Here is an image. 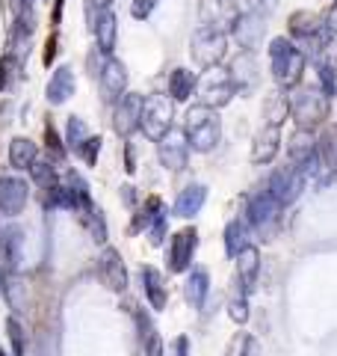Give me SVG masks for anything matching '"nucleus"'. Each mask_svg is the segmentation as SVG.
Masks as SVG:
<instances>
[{
    "mask_svg": "<svg viewBox=\"0 0 337 356\" xmlns=\"http://www.w3.org/2000/svg\"><path fill=\"white\" fill-rule=\"evenodd\" d=\"M305 65H308V54L302 51L293 39L275 36L269 42V69H273V81L278 89L290 92V89L302 86Z\"/></svg>",
    "mask_w": 337,
    "mask_h": 356,
    "instance_id": "obj_1",
    "label": "nucleus"
},
{
    "mask_svg": "<svg viewBox=\"0 0 337 356\" xmlns=\"http://www.w3.org/2000/svg\"><path fill=\"white\" fill-rule=\"evenodd\" d=\"M184 131H187V140H189V149L207 154L219 146L222 140V119H219V110L205 107V104H196L187 110L184 116Z\"/></svg>",
    "mask_w": 337,
    "mask_h": 356,
    "instance_id": "obj_2",
    "label": "nucleus"
},
{
    "mask_svg": "<svg viewBox=\"0 0 337 356\" xmlns=\"http://www.w3.org/2000/svg\"><path fill=\"white\" fill-rule=\"evenodd\" d=\"M290 116H293L296 128H320L329 119V95L320 86H296L293 98H290Z\"/></svg>",
    "mask_w": 337,
    "mask_h": 356,
    "instance_id": "obj_3",
    "label": "nucleus"
},
{
    "mask_svg": "<svg viewBox=\"0 0 337 356\" xmlns=\"http://www.w3.org/2000/svg\"><path fill=\"white\" fill-rule=\"evenodd\" d=\"M281 211H284V205H281L266 187L254 191L249 199H245V222H249L263 241H269L275 235V229L281 222Z\"/></svg>",
    "mask_w": 337,
    "mask_h": 356,
    "instance_id": "obj_4",
    "label": "nucleus"
},
{
    "mask_svg": "<svg viewBox=\"0 0 337 356\" xmlns=\"http://www.w3.org/2000/svg\"><path fill=\"white\" fill-rule=\"evenodd\" d=\"M198 104L205 107H213V110H222L234 102V95H237V86H234L228 69H219V65H213V69H205V74L198 77Z\"/></svg>",
    "mask_w": 337,
    "mask_h": 356,
    "instance_id": "obj_5",
    "label": "nucleus"
},
{
    "mask_svg": "<svg viewBox=\"0 0 337 356\" xmlns=\"http://www.w3.org/2000/svg\"><path fill=\"white\" fill-rule=\"evenodd\" d=\"M172 122H175V102L168 95L154 92L145 98L142 104V134L148 137L151 143H160L168 131H172Z\"/></svg>",
    "mask_w": 337,
    "mask_h": 356,
    "instance_id": "obj_6",
    "label": "nucleus"
},
{
    "mask_svg": "<svg viewBox=\"0 0 337 356\" xmlns=\"http://www.w3.org/2000/svg\"><path fill=\"white\" fill-rule=\"evenodd\" d=\"M189 57L198 69H213L228 57V36L225 33H213V30H196L193 42H189Z\"/></svg>",
    "mask_w": 337,
    "mask_h": 356,
    "instance_id": "obj_7",
    "label": "nucleus"
},
{
    "mask_svg": "<svg viewBox=\"0 0 337 356\" xmlns=\"http://www.w3.org/2000/svg\"><path fill=\"white\" fill-rule=\"evenodd\" d=\"M237 18H240L237 0H201L198 3V27L201 30H213V33L231 36Z\"/></svg>",
    "mask_w": 337,
    "mask_h": 356,
    "instance_id": "obj_8",
    "label": "nucleus"
},
{
    "mask_svg": "<svg viewBox=\"0 0 337 356\" xmlns=\"http://www.w3.org/2000/svg\"><path fill=\"white\" fill-rule=\"evenodd\" d=\"M305 181H308V175L299 170V166H281V170H275L273 175H269V181H266V191L273 193L281 205H293L296 199L302 196V191H305Z\"/></svg>",
    "mask_w": 337,
    "mask_h": 356,
    "instance_id": "obj_9",
    "label": "nucleus"
},
{
    "mask_svg": "<svg viewBox=\"0 0 337 356\" xmlns=\"http://www.w3.org/2000/svg\"><path fill=\"white\" fill-rule=\"evenodd\" d=\"M142 104H145V95H137V92H125L116 102V110H112V131H116L121 140H130L133 134L142 128Z\"/></svg>",
    "mask_w": 337,
    "mask_h": 356,
    "instance_id": "obj_10",
    "label": "nucleus"
},
{
    "mask_svg": "<svg viewBox=\"0 0 337 356\" xmlns=\"http://www.w3.org/2000/svg\"><path fill=\"white\" fill-rule=\"evenodd\" d=\"M198 250V232L196 226H187L181 232H175L168 241V252H166V264L168 273H187L193 267V255Z\"/></svg>",
    "mask_w": 337,
    "mask_h": 356,
    "instance_id": "obj_11",
    "label": "nucleus"
},
{
    "mask_svg": "<svg viewBox=\"0 0 337 356\" xmlns=\"http://www.w3.org/2000/svg\"><path fill=\"white\" fill-rule=\"evenodd\" d=\"M157 158H160L163 170H168V172H184L187 170V161H189L187 131H178V128L168 131L166 137L157 143Z\"/></svg>",
    "mask_w": 337,
    "mask_h": 356,
    "instance_id": "obj_12",
    "label": "nucleus"
},
{
    "mask_svg": "<svg viewBox=\"0 0 337 356\" xmlns=\"http://www.w3.org/2000/svg\"><path fill=\"white\" fill-rule=\"evenodd\" d=\"M98 280L104 288H110V291H125L128 288V267H125V259H121L119 250L107 247L98 255Z\"/></svg>",
    "mask_w": 337,
    "mask_h": 356,
    "instance_id": "obj_13",
    "label": "nucleus"
},
{
    "mask_svg": "<svg viewBox=\"0 0 337 356\" xmlns=\"http://www.w3.org/2000/svg\"><path fill=\"white\" fill-rule=\"evenodd\" d=\"M30 202V184L18 175H3L0 178V214L18 217Z\"/></svg>",
    "mask_w": 337,
    "mask_h": 356,
    "instance_id": "obj_14",
    "label": "nucleus"
},
{
    "mask_svg": "<svg viewBox=\"0 0 337 356\" xmlns=\"http://www.w3.org/2000/svg\"><path fill=\"white\" fill-rule=\"evenodd\" d=\"M263 18L266 15H257V13H240L237 24H234V30H231V36L243 51H254L257 44L263 42V33H266V21Z\"/></svg>",
    "mask_w": 337,
    "mask_h": 356,
    "instance_id": "obj_15",
    "label": "nucleus"
},
{
    "mask_svg": "<svg viewBox=\"0 0 337 356\" xmlns=\"http://www.w3.org/2000/svg\"><path fill=\"white\" fill-rule=\"evenodd\" d=\"M101 89L107 102H119L128 92V65L116 57H107L101 63Z\"/></svg>",
    "mask_w": 337,
    "mask_h": 356,
    "instance_id": "obj_16",
    "label": "nucleus"
},
{
    "mask_svg": "<svg viewBox=\"0 0 337 356\" xmlns=\"http://www.w3.org/2000/svg\"><path fill=\"white\" fill-rule=\"evenodd\" d=\"M228 74H231L234 86H237V92L240 95H249L252 89L257 86V60H254V51H240L237 57L231 60Z\"/></svg>",
    "mask_w": 337,
    "mask_h": 356,
    "instance_id": "obj_17",
    "label": "nucleus"
},
{
    "mask_svg": "<svg viewBox=\"0 0 337 356\" xmlns=\"http://www.w3.org/2000/svg\"><path fill=\"white\" fill-rule=\"evenodd\" d=\"M281 152V128L278 125H263L261 131L254 134V143H252V163L257 166H266L278 158Z\"/></svg>",
    "mask_w": 337,
    "mask_h": 356,
    "instance_id": "obj_18",
    "label": "nucleus"
},
{
    "mask_svg": "<svg viewBox=\"0 0 337 356\" xmlns=\"http://www.w3.org/2000/svg\"><path fill=\"white\" fill-rule=\"evenodd\" d=\"M74 89H77V77L71 72V65H60V69H53L44 95H48V104L60 107V104H65L74 95Z\"/></svg>",
    "mask_w": 337,
    "mask_h": 356,
    "instance_id": "obj_19",
    "label": "nucleus"
},
{
    "mask_svg": "<svg viewBox=\"0 0 337 356\" xmlns=\"http://www.w3.org/2000/svg\"><path fill=\"white\" fill-rule=\"evenodd\" d=\"M142 291H145V300L151 303V309H166V303H168V285H166V276L157 270V267H151V264H145L142 267Z\"/></svg>",
    "mask_w": 337,
    "mask_h": 356,
    "instance_id": "obj_20",
    "label": "nucleus"
},
{
    "mask_svg": "<svg viewBox=\"0 0 337 356\" xmlns=\"http://www.w3.org/2000/svg\"><path fill=\"white\" fill-rule=\"evenodd\" d=\"M92 33H95L98 51L112 54V48H116V42H119V21L112 15V9H101V13L92 18Z\"/></svg>",
    "mask_w": 337,
    "mask_h": 356,
    "instance_id": "obj_21",
    "label": "nucleus"
},
{
    "mask_svg": "<svg viewBox=\"0 0 337 356\" xmlns=\"http://www.w3.org/2000/svg\"><path fill=\"white\" fill-rule=\"evenodd\" d=\"M205 202H207V187L205 184H189L178 193L172 211H175V217H181V220H193L198 211L205 208Z\"/></svg>",
    "mask_w": 337,
    "mask_h": 356,
    "instance_id": "obj_22",
    "label": "nucleus"
},
{
    "mask_svg": "<svg viewBox=\"0 0 337 356\" xmlns=\"http://www.w3.org/2000/svg\"><path fill=\"white\" fill-rule=\"evenodd\" d=\"M317 154V137L313 131H305V128H296L290 134V143H287V158L293 166H302L305 161H311Z\"/></svg>",
    "mask_w": 337,
    "mask_h": 356,
    "instance_id": "obj_23",
    "label": "nucleus"
},
{
    "mask_svg": "<svg viewBox=\"0 0 337 356\" xmlns=\"http://www.w3.org/2000/svg\"><path fill=\"white\" fill-rule=\"evenodd\" d=\"M39 161V146L30 137H15L9 143V166L18 172L33 170V163Z\"/></svg>",
    "mask_w": 337,
    "mask_h": 356,
    "instance_id": "obj_24",
    "label": "nucleus"
},
{
    "mask_svg": "<svg viewBox=\"0 0 337 356\" xmlns=\"http://www.w3.org/2000/svg\"><path fill=\"white\" fill-rule=\"evenodd\" d=\"M257 273H261V252H257V247L249 243V247L237 255V280L243 282L245 291H252L254 288Z\"/></svg>",
    "mask_w": 337,
    "mask_h": 356,
    "instance_id": "obj_25",
    "label": "nucleus"
},
{
    "mask_svg": "<svg viewBox=\"0 0 337 356\" xmlns=\"http://www.w3.org/2000/svg\"><path fill=\"white\" fill-rule=\"evenodd\" d=\"M196 86H198L196 72H189V69L168 72V95H172V102H189V95L196 92Z\"/></svg>",
    "mask_w": 337,
    "mask_h": 356,
    "instance_id": "obj_26",
    "label": "nucleus"
},
{
    "mask_svg": "<svg viewBox=\"0 0 337 356\" xmlns=\"http://www.w3.org/2000/svg\"><path fill=\"white\" fill-rule=\"evenodd\" d=\"M317 158L325 172L337 170V125H325L317 137Z\"/></svg>",
    "mask_w": 337,
    "mask_h": 356,
    "instance_id": "obj_27",
    "label": "nucleus"
},
{
    "mask_svg": "<svg viewBox=\"0 0 337 356\" xmlns=\"http://www.w3.org/2000/svg\"><path fill=\"white\" fill-rule=\"evenodd\" d=\"M249 232H252V226L240 217L225 226V252H228L231 259H237V255L249 247Z\"/></svg>",
    "mask_w": 337,
    "mask_h": 356,
    "instance_id": "obj_28",
    "label": "nucleus"
},
{
    "mask_svg": "<svg viewBox=\"0 0 337 356\" xmlns=\"http://www.w3.org/2000/svg\"><path fill=\"white\" fill-rule=\"evenodd\" d=\"M290 116V98L284 95V89H273L263 98V119L266 125H284V119Z\"/></svg>",
    "mask_w": 337,
    "mask_h": 356,
    "instance_id": "obj_29",
    "label": "nucleus"
},
{
    "mask_svg": "<svg viewBox=\"0 0 337 356\" xmlns=\"http://www.w3.org/2000/svg\"><path fill=\"white\" fill-rule=\"evenodd\" d=\"M184 291H187V300H189V306H193V309L205 306V300L210 294V276H207V270L196 267V270L187 276V288H184Z\"/></svg>",
    "mask_w": 337,
    "mask_h": 356,
    "instance_id": "obj_30",
    "label": "nucleus"
},
{
    "mask_svg": "<svg viewBox=\"0 0 337 356\" xmlns=\"http://www.w3.org/2000/svg\"><path fill=\"white\" fill-rule=\"evenodd\" d=\"M80 220H83V226L89 229V235H92V241H98V243H104L107 241V220H104V211H101L95 202H89V205H83L80 211Z\"/></svg>",
    "mask_w": 337,
    "mask_h": 356,
    "instance_id": "obj_31",
    "label": "nucleus"
},
{
    "mask_svg": "<svg viewBox=\"0 0 337 356\" xmlns=\"http://www.w3.org/2000/svg\"><path fill=\"white\" fill-rule=\"evenodd\" d=\"M163 214V202L160 196H148L145 199V205L133 214V222H130V232H148V226Z\"/></svg>",
    "mask_w": 337,
    "mask_h": 356,
    "instance_id": "obj_32",
    "label": "nucleus"
},
{
    "mask_svg": "<svg viewBox=\"0 0 337 356\" xmlns=\"http://www.w3.org/2000/svg\"><path fill=\"white\" fill-rule=\"evenodd\" d=\"M234 285L237 288H234V294L228 300V315L234 324H245V321H249V291L243 288L240 280H234Z\"/></svg>",
    "mask_w": 337,
    "mask_h": 356,
    "instance_id": "obj_33",
    "label": "nucleus"
},
{
    "mask_svg": "<svg viewBox=\"0 0 337 356\" xmlns=\"http://www.w3.org/2000/svg\"><path fill=\"white\" fill-rule=\"evenodd\" d=\"M89 137H92V134H89L86 122L80 116H69V125H65V149L77 154V149H80Z\"/></svg>",
    "mask_w": 337,
    "mask_h": 356,
    "instance_id": "obj_34",
    "label": "nucleus"
},
{
    "mask_svg": "<svg viewBox=\"0 0 337 356\" xmlns=\"http://www.w3.org/2000/svg\"><path fill=\"white\" fill-rule=\"evenodd\" d=\"M30 175H33V181H36L44 193H48L51 187L60 184V175H56V163H53L51 158H48V161H36V163H33Z\"/></svg>",
    "mask_w": 337,
    "mask_h": 356,
    "instance_id": "obj_35",
    "label": "nucleus"
},
{
    "mask_svg": "<svg viewBox=\"0 0 337 356\" xmlns=\"http://www.w3.org/2000/svg\"><path fill=\"white\" fill-rule=\"evenodd\" d=\"M225 356H254V339L249 332H234L228 348H225Z\"/></svg>",
    "mask_w": 337,
    "mask_h": 356,
    "instance_id": "obj_36",
    "label": "nucleus"
},
{
    "mask_svg": "<svg viewBox=\"0 0 337 356\" xmlns=\"http://www.w3.org/2000/svg\"><path fill=\"white\" fill-rule=\"evenodd\" d=\"M44 143H48V154H51V161H53V163H60V161L65 158V152H69V149L62 146L60 134H56V128L51 125V122L44 125Z\"/></svg>",
    "mask_w": 337,
    "mask_h": 356,
    "instance_id": "obj_37",
    "label": "nucleus"
},
{
    "mask_svg": "<svg viewBox=\"0 0 337 356\" xmlns=\"http://www.w3.org/2000/svg\"><path fill=\"white\" fill-rule=\"evenodd\" d=\"M317 77H320V89L325 95H337V74L329 63H317Z\"/></svg>",
    "mask_w": 337,
    "mask_h": 356,
    "instance_id": "obj_38",
    "label": "nucleus"
},
{
    "mask_svg": "<svg viewBox=\"0 0 337 356\" xmlns=\"http://www.w3.org/2000/svg\"><path fill=\"white\" fill-rule=\"evenodd\" d=\"M101 143H104L101 137H89V140L83 143V146L77 149V158H80V161H83L86 166H95L98 154H101Z\"/></svg>",
    "mask_w": 337,
    "mask_h": 356,
    "instance_id": "obj_39",
    "label": "nucleus"
},
{
    "mask_svg": "<svg viewBox=\"0 0 337 356\" xmlns=\"http://www.w3.org/2000/svg\"><path fill=\"white\" fill-rule=\"evenodd\" d=\"M240 13H257V15H269L278 6V0H237Z\"/></svg>",
    "mask_w": 337,
    "mask_h": 356,
    "instance_id": "obj_40",
    "label": "nucleus"
},
{
    "mask_svg": "<svg viewBox=\"0 0 337 356\" xmlns=\"http://www.w3.org/2000/svg\"><path fill=\"white\" fill-rule=\"evenodd\" d=\"M157 6H160V0H130V18L148 21Z\"/></svg>",
    "mask_w": 337,
    "mask_h": 356,
    "instance_id": "obj_41",
    "label": "nucleus"
},
{
    "mask_svg": "<svg viewBox=\"0 0 337 356\" xmlns=\"http://www.w3.org/2000/svg\"><path fill=\"white\" fill-rule=\"evenodd\" d=\"M166 229H168V217L166 214H160L157 217L151 226H148V232H145V235H148V241L154 243V247H160L163 243V238H166Z\"/></svg>",
    "mask_w": 337,
    "mask_h": 356,
    "instance_id": "obj_42",
    "label": "nucleus"
},
{
    "mask_svg": "<svg viewBox=\"0 0 337 356\" xmlns=\"http://www.w3.org/2000/svg\"><path fill=\"white\" fill-rule=\"evenodd\" d=\"M6 330H9V339H12V348H15V356L24 353V330H21V324L15 318L6 321Z\"/></svg>",
    "mask_w": 337,
    "mask_h": 356,
    "instance_id": "obj_43",
    "label": "nucleus"
},
{
    "mask_svg": "<svg viewBox=\"0 0 337 356\" xmlns=\"http://www.w3.org/2000/svg\"><path fill=\"white\" fill-rule=\"evenodd\" d=\"M166 356H189V339L187 336H175L172 341H168Z\"/></svg>",
    "mask_w": 337,
    "mask_h": 356,
    "instance_id": "obj_44",
    "label": "nucleus"
},
{
    "mask_svg": "<svg viewBox=\"0 0 337 356\" xmlns=\"http://www.w3.org/2000/svg\"><path fill=\"white\" fill-rule=\"evenodd\" d=\"M56 44H60V39H56V33H53V36L48 39V42H44V65H51L53 60H56Z\"/></svg>",
    "mask_w": 337,
    "mask_h": 356,
    "instance_id": "obj_45",
    "label": "nucleus"
},
{
    "mask_svg": "<svg viewBox=\"0 0 337 356\" xmlns=\"http://www.w3.org/2000/svg\"><path fill=\"white\" fill-rule=\"evenodd\" d=\"M322 24H325V33H329V36H337V3L329 9V15L322 18Z\"/></svg>",
    "mask_w": 337,
    "mask_h": 356,
    "instance_id": "obj_46",
    "label": "nucleus"
},
{
    "mask_svg": "<svg viewBox=\"0 0 337 356\" xmlns=\"http://www.w3.org/2000/svg\"><path fill=\"white\" fill-rule=\"evenodd\" d=\"M9 65H12V60L9 57H0V92L9 86Z\"/></svg>",
    "mask_w": 337,
    "mask_h": 356,
    "instance_id": "obj_47",
    "label": "nucleus"
},
{
    "mask_svg": "<svg viewBox=\"0 0 337 356\" xmlns=\"http://www.w3.org/2000/svg\"><path fill=\"white\" fill-rule=\"evenodd\" d=\"M62 9H65V0H53V15H51V24H60V21H62Z\"/></svg>",
    "mask_w": 337,
    "mask_h": 356,
    "instance_id": "obj_48",
    "label": "nucleus"
},
{
    "mask_svg": "<svg viewBox=\"0 0 337 356\" xmlns=\"http://www.w3.org/2000/svg\"><path fill=\"white\" fill-rule=\"evenodd\" d=\"M334 69V74H337V42H329V60H325Z\"/></svg>",
    "mask_w": 337,
    "mask_h": 356,
    "instance_id": "obj_49",
    "label": "nucleus"
},
{
    "mask_svg": "<svg viewBox=\"0 0 337 356\" xmlns=\"http://www.w3.org/2000/svg\"><path fill=\"white\" fill-rule=\"evenodd\" d=\"M112 3H116V0H89V9H92V13L98 9V13H101V9H110Z\"/></svg>",
    "mask_w": 337,
    "mask_h": 356,
    "instance_id": "obj_50",
    "label": "nucleus"
},
{
    "mask_svg": "<svg viewBox=\"0 0 337 356\" xmlns=\"http://www.w3.org/2000/svg\"><path fill=\"white\" fill-rule=\"evenodd\" d=\"M36 3V0H15V6H18V15L21 13H30V6Z\"/></svg>",
    "mask_w": 337,
    "mask_h": 356,
    "instance_id": "obj_51",
    "label": "nucleus"
},
{
    "mask_svg": "<svg viewBox=\"0 0 337 356\" xmlns=\"http://www.w3.org/2000/svg\"><path fill=\"white\" fill-rule=\"evenodd\" d=\"M6 294V270H3V261H0V297Z\"/></svg>",
    "mask_w": 337,
    "mask_h": 356,
    "instance_id": "obj_52",
    "label": "nucleus"
},
{
    "mask_svg": "<svg viewBox=\"0 0 337 356\" xmlns=\"http://www.w3.org/2000/svg\"><path fill=\"white\" fill-rule=\"evenodd\" d=\"M121 191H125V202H128V205H133V187L128 184V187H121Z\"/></svg>",
    "mask_w": 337,
    "mask_h": 356,
    "instance_id": "obj_53",
    "label": "nucleus"
},
{
    "mask_svg": "<svg viewBox=\"0 0 337 356\" xmlns=\"http://www.w3.org/2000/svg\"><path fill=\"white\" fill-rule=\"evenodd\" d=\"M3 238H6V232H3V222H0V250H3Z\"/></svg>",
    "mask_w": 337,
    "mask_h": 356,
    "instance_id": "obj_54",
    "label": "nucleus"
},
{
    "mask_svg": "<svg viewBox=\"0 0 337 356\" xmlns=\"http://www.w3.org/2000/svg\"><path fill=\"white\" fill-rule=\"evenodd\" d=\"M0 356H6V353H3V350H0Z\"/></svg>",
    "mask_w": 337,
    "mask_h": 356,
    "instance_id": "obj_55",
    "label": "nucleus"
},
{
    "mask_svg": "<svg viewBox=\"0 0 337 356\" xmlns=\"http://www.w3.org/2000/svg\"><path fill=\"white\" fill-rule=\"evenodd\" d=\"M334 3H337V0H334Z\"/></svg>",
    "mask_w": 337,
    "mask_h": 356,
    "instance_id": "obj_56",
    "label": "nucleus"
}]
</instances>
